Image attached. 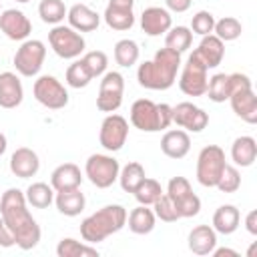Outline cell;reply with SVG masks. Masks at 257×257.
<instances>
[{"mask_svg": "<svg viewBox=\"0 0 257 257\" xmlns=\"http://www.w3.org/2000/svg\"><path fill=\"white\" fill-rule=\"evenodd\" d=\"M66 12H68V8L64 6L62 0H40V4H38L40 20L46 22V24H52V26L60 24L64 20Z\"/></svg>", "mask_w": 257, "mask_h": 257, "instance_id": "obj_33", "label": "cell"}, {"mask_svg": "<svg viewBox=\"0 0 257 257\" xmlns=\"http://www.w3.org/2000/svg\"><path fill=\"white\" fill-rule=\"evenodd\" d=\"M54 205H56L58 213H62L64 217H76L84 211L86 199L78 187V189H70V191H58L54 195Z\"/></svg>", "mask_w": 257, "mask_h": 257, "instance_id": "obj_24", "label": "cell"}, {"mask_svg": "<svg viewBox=\"0 0 257 257\" xmlns=\"http://www.w3.org/2000/svg\"><path fill=\"white\" fill-rule=\"evenodd\" d=\"M231 159L237 167H251L257 159V141L249 135L237 137L231 145Z\"/></svg>", "mask_w": 257, "mask_h": 257, "instance_id": "obj_25", "label": "cell"}, {"mask_svg": "<svg viewBox=\"0 0 257 257\" xmlns=\"http://www.w3.org/2000/svg\"><path fill=\"white\" fill-rule=\"evenodd\" d=\"M0 217L14 233L16 245L22 251H30L40 241V225L28 211L26 197L20 189L10 187L0 197Z\"/></svg>", "mask_w": 257, "mask_h": 257, "instance_id": "obj_1", "label": "cell"}, {"mask_svg": "<svg viewBox=\"0 0 257 257\" xmlns=\"http://www.w3.org/2000/svg\"><path fill=\"white\" fill-rule=\"evenodd\" d=\"M124 225H126V209L122 205H104L102 209H98L92 215H88L86 219H82L80 237L86 243L96 245V243L104 241L106 237L118 233Z\"/></svg>", "mask_w": 257, "mask_h": 257, "instance_id": "obj_3", "label": "cell"}, {"mask_svg": "<svg viewBox=\"0 0 257 257\" xmlns=\"http://www.w3.org/2000/svg\"><path fill=\"white\" fill-rule=\"evenodd\" d=\"M122 94H124V76L116 70L104 72L100 86H98V96H96V108L102 112H114L122 104Z\"/></svg>", "mask_w": 257, "mask_h": 257, "instance_id": "obj_11", "label": "cell"}, {"mask_svg": "<svg viewBox=\"0 0 257 257\" xmlns=\"http://www.w3.org/2000/svg\"><path fill=\"white\" fill-rule=\"evenodd\" d=\"M16 245V239H14V233L10 231V227L4 223V219L0 217V247L8 249V247H14Z\"/></svg>", "mask_w": 257, "mask_h": 257, "instance_id": "obj_45", "label": "cell"}, {"mask_svg": "<svg viewBox=\"0 0 257 257\" xmlns=\"http://www.w3.org/2000/svg\"><path fill=\"white\" fill-rule=\"evenodd\" d=\"M189 193H193L189 179H185V177H173V179L169 181V185H167V193H165V195L175 203V201L187 197Z\"/></svg>", "mask_w": 257, "mask_h": 257, "instance_id": "obj_44", "label": "cell"}, {"mask_svg": "<svg viewBox=\"0 0 257 257\" xmlns=\"http://www.w3.org/2000/svg\"><path fill=\"white\" fill-rule=\"evenodd\" d=\"M191 2H193V0H165V4H167V10H171V12H177V14H181V12H187V10L191 8Z\"/></svg>", "mask_w": 257, "mask_h": 257, "instance_id": "obj_46", "label": "cell"}, {"mask_svg": "<svg viewBox=\"0 0 257 257\" xmlns=\"http://www.w3.org/2000/svg\"><path fill=\"white\" fill-rule=\"evenodd\" d=\"M131 122L143 133H159L173 124V106L167 102H153L151 98H139L131 106Z\"/></svg>", "mask_w": 257, "mask_h": 257, "instance_id": "obj_4", "label": "cell"}, {"mask_svg": "<svg viewBox=\"0 0 257 257\" xmlns=\"http://www.w3.org/2000/svg\"><path fill=\"white\" fill-rule=\"evenodd\" d=\"M24 98V88L20 78L6 70L0 72V106L2 108H16Z\"/></svg>", "mask_w": 257, "mask_h": 257, "instance_id": "obj_21", "label": "cell"}, {"mask_svg": "<svg viewBox=\"0 0 257 257\" xmlns=\"http://www.w3.org/2000/svg\"><path fill=\"white\" fill-rule=\"evenodd\" d=\"M193 60H197L199 64H203L207 70L209 68H217L225 56V44L223 40H219L215 34H207L201 38L199 46L189 54Z\"/></svg>", "mask_w": 257, "mask_h": 257, "instance_id": "obj_16", "label": "cell"}, {"mask_svg": "<svg viewBox=\"0 0 257 257\" xmlns=\"http://www.w3.org/2000/svg\"><path fill=\"white\" fill-rule=\"evenodd\" d=\"M66 18H68V26L74 28L76 32H92L98 28L100 24V16L98 12H94L90 6L86 4H72L66 12Z\"/></svg>", "mask_w": 257, "mask_h": 257, "instance_id": "obj_19", "label": "cell"}, {"mask_svg": "<svg viewBox=\"0 0 257 257\" xmlns=\"http://www.w3.org/2000/svg\"><path fill=\"white\" fill-rule=\"evenodd\" d=\"M229 86H231L229 102H231L233 112L247 124H255L257 122V96L253 92L251 78L247 74L233 72L229 74Z\"/></svg>", "mask_w": 257, "mask_h": 257, "instance_id": "obj_5", "label": "cell"}, {"mask_svg": "<svg viewBox=\"0 0 257 257\" xmlns=\"http://www.w3.org/2000/svg\"><path fill=\"white\" fill-rule=\"evenodd\" d=\"M245 229L251 233V235H257V211L251 209L247 215H245Z\"/></svg>", "mask_w": 257, "mask_h": 257, "instance_id": "obj_47", "label": "cell"}, {"mask_svg": "<svg viewBox=\"0 0 257 257\" xmlns=\"http://www.w3.org/2000/svg\"><path fill=\"white\" fill-rule=\"evenodd\" d=\"M16 2H20V4H26V2H30V0H16Z\"/></svg>", "mask_w": 257, "mask_h": 257, "instance_id": "obj_50", "label": "cell"}, {"mask_svg": "<svg viewBox=\"0 0 257 257\" xmlns=\"http://www.w3.org/2000/svg\"><path fill=\"white\" fill-rule=\"evenodd\" d=\"M161 151L169 159H183L191 151V137L183 128H171L161 139Z\"/></svg>", "mask_w": 257, "mask_h": 257, "instance_id": "obj_20", "label": "cell"}, {"mask_svg": "<svg viewBox=\"0 0 257 257\" xmlns=\"http://www.w3.org/2000/svg\"><path fill=\"white\" fill-rule=\"evenodd\" d=\"M191 44H193V32L187 26H171L169 32L165 34V46L179 54L189 50Z\"/></svg>", "mask_w": 257, "mask_h": 257, "instance_id": "obj_32", "label": "cell"}, {"mask_svg": "<svg viewBox=\"0 0 257 257\" xmlns=\"http://www.w3.org/2000/svg\"><path fill=\"white\" fill-rule=\"evenodd\" d=\"M38 169H40V159L28 147H20L10 155V171H12L14 177L30 179L38 173Z\"/></svg>", "mask_w": 257, "mask_h": 257, "instance_id": "obj_18", "label": "cell"}, {"mask_svg": "<svg viewBox=\"0 0 257 257\" xmlns=\"http://www.w3.org/2000/svg\"><path fill=\"white\" fill-rule=\"evenodd\" d=\"M0 30L6 34V38L10 40H26L32 32V22L28 20V16L22 10L16 8H8L0 12Z\"/></svg>", "mask_w": 257, "mask_h": 257, "instance_id": "obj_15", "label": "cell"}, {"mask_svg": "<svg viewBox=\"0 0 257 257\" xmlns=\"http://www.w3.org/2000/svg\"><path fill=\"white\" fill-rule=\"evenodd\" d=\"M139 54H141L139 44L135 40H131V38H122V40H118L114 44V60L122 68H128V66L137 64Z\"/></svg>", "mask_w": 257, "mask_h": 257, "instance_id": "obj_34", "label": "cell"}, {"mask_svg": "<svg viewBox=\"0 0 257 257\" xmlns=\"http://www.w3.org/2000/svg\"><path fill=\"white\" fill-rule=\"evenodd\" d=\"M0 8H2V2H0Z\"/></svg>", "mask_w": 257, "mask_h": 257, "instance_id": "obj_51", "label": "cell"}, {"mask_svg": "<svg viewBox=\"0 0 257 257\" xmlns=\"http://www.w3.org/2000/svg\"><path fill=\"white\" fill-rule=\"evenodd\" d=\"M163 193H165V191H163V187H161V183H159L157 179L145 177L143 183L135 189L133 195H135V199H137L139 205H153Z\"/></svg>", "mask_w": 257, "mask_h": 257, "instance_id": "obj_37", "label": "cell"}, {"mask_svg": "<svg viewBox=\"0 0 257 257\" xmlns=\"http://www.w3.org/2000/svg\"><path fill=\"white\" fill-rule=\"evenodd\" d=\"M128 139V122L124 116L110 112L108 116H104L100 131H98V143L102 145L104 151L108 153H116L124 147Z\"/></svg>", "mask_w": 257, "mask_h": 257, "instance_id": "obj_12", "label": "cell"}, {"mask_svg": "<svg viewBox=\"0 0 257 257\" xmlns=\"http://www.w3.org/2000/svg\"><path fill=\"white\" fill-rule=\"evenodd\" d=\"M173 205H175V209H177V213H179L181 219L195 217V215H199V211H201V199H199L195 193H189L187 197L175 201Z\"/></svg>", "mask_w": 257, "mask_h": 257, "instance_id": "obj_43", "label": "cell"}, {"mask_svg": "<svg viewBox=\"0 0 257 257\" xmlns=\"http://www.w3.org/2000/svg\"><path fill=\"white\" fill-rule=\"evenodd\" d=\"M24 197H26V203L30 207H34V209H46V207H50L54 203V189H52V185L38 181V183L28 185Z\"/></svg>", "mask_w": 257, "mask_h": 257, "instance_id": "obj_28", "label": "cell"}, {"mask_svg": "<svg viewBox=\"0 0 257 257\" xmlns=\"http://www.w3.org/2000/svg\"><path fill=\"white\" fill-rule=\"evenodd\" d=\"M50 185H52L54 193L78 189L82 185V173H80L78 165H74V163H62V165H58L52 171V175H50Z\"/></svg>", "mask_w": 257, "mask_h": 257, "instance_id": "obj_22", "label": "cell"}, {"mask_svg": "<svg viewBox=\"0 0 257 257\" xmlns=\"http://www.w3.org/2000/svg\"><path fill=\"white\" fill-rule=\"evenodd\" d=\"M102 18H104V22H106L108 28L118 30V32L131 30L133 24H135L133 8H116V6H108V4H106Z\"/></svg>", "mask_w": 257, "mask_h": 257, "instance_id": "obj_29", "label": "cell"}, {"mask_svg": "<svg viewBox=\"0 0 257 257\" xmlns=\"http://www.w3.org/2000/svg\"><path fill=\"white\" fill-rule=\"evenodd\" d=\"M82 62L86 64L88 72L92 74V78H98L106 72V66H108V56L102 52V50H90L82 56Z\"/></svg>", "mask_w": 257, "mask_h": 257, "instance_id": "obj_40", "label": "cell"}, {"mask_svg": "<svg viewBox=\"0 0 257 257\" xmlns=\"http://www.w3.org/2000/svg\"><path fill=\"white\" fill-rule=\"evenodd\" d=\"M207 72L209 70L203 64H199L197 60L189 56L179 76V88L187 96H203L207 92V82H209Z\"/></svg>", "mask_w": 257, "mask_h": 257, "instance_id": "obj_13", "label": "cell"}, {"mask_svg": "<svg viewBox=\"0 0 257 257\" xmlns=\"http://www.w3.org/2000/svg\"><path fill=\"white\" fill-rule=\"evenodd\" d=\"M213 26H215V16L209 10H199L191 18V32H195L199 36L213 34Z\"/></svg>", "mask_w": 257, "mask_h": 257, "instance_id": "obj_42", "label": "cell"}, {"mask_svg": "<svg viewBox=\"0 0 257 257\" xmlns=\"http://www.w3.org/2000/svg\"><path fill=\"white\" fill-rule=\"evenodd\" d=\"M126 223H128L131 233H135V235H149L155 229L157 217H155L153 209H149V205H139L137 209H133L126 215Z\"/></svg>", "mask_w": 257, "mask_h": 257, "instance_id": "obj_27", "label": "cell"}, {"mask_svg": "<svg viewBox=\"0 0 257 257\" xmlns=\"http://www.w3.org/2000/svg\"><path fill=\"white\" fill-rule=\"evenodd\" d=\"M243 32V26L237 18L233 16H223L221 20H215V26H213V34L223 40V42H231V40H237Z\"/></svg>", "mask_w": 257, "mask_h": 257, "instance_id": "obj_35", "label": "cell"}, {"mask_svg": "<svg viewBox=\"0 0 257 257\" xmlns=\"http://www.w3.org/2000/svg\"><path fill=\"white\" fill-rule=\"evenodd\" d=\"M32 92H34V98L50 108V110H60L68 104V90L64 88V84L52 76V74H42L34 80V86H32Z\"/></svg>", "mask_w": 257, "mask_h": 257, "instance_id": "obj_10", "label": "cell"}, {"mask_svg": "<svg viewBox=\"0 0 257 257\" xmlns=\"http://www.w3.org/2000/svg\"><path fill=\"white\" fill-rule=\"evenodd\" d=\"M173 122L187 133H201L209 124V114L201 106L185 100L173 106Z\"/></svg>", "mask_w": 257, "mask_h": 257, "instance_id": "obj_14", "label": "cell"}, {"mask_svg": "<svg viewBox=\"0 0 257 257\" xmlns=\"http://www.w3.org/2000/svg\"><path fill=\"white\" fill-rule=\"evenodd\" d=\"M44 56H46V46H44L42 40H36V38L22 40V44L18 46V50L14 54L16 72L22 74V76H28V78L36 76L42 68Z\"/></svg>", "mask_w": 257, "mask_h": 257, "instance_id": "obj_9", "label": "cell"}, {"mask_svg": "<svg viewBox=\"0 0 257 257\" xmlns=\"http://www.w3.org/2000/svg\"><path fill=\"white\" fill-rule=\"evenodd\" d=\"M145 177H147V175H145V167H143L141 163H137V161H131V163H126V165L118 171L120 189H122L124 193H135V189L143 183Z\"/></svg>", "mask_w": 257, "mask_h": 257, "instance_id": "obj_31", "label": "cell"}, {"mask_svg": "<svg viewBox=\"0 0 257 257\" xmlns=\"http://www.w3.org/2000/svg\"><path fill=\"white\" fill-rule=\"evenodd\" d=\"M241 223V213L235 205H221L215 213H213V229L221 235H231L237 231Z\"/></svg>", "mask_w": 257, "mask_h": 257, "instance_id": "obj_26", "label": "cell"}, {"mask_svg": "<svg viewBox=\"0 0 257 257\" xmlns=\"http://www.w3.org/2000/svg\"><path fill=\"white\" fill-rule=\"evenodd\" d=\"M229 92H231L229 74L217 72V74H213L209 78L207 92H205V94H209V100H213V102H225V100H229Z\"/></svg>", "mask_w": 257, "mask_h": 257, "instance_id": "obj_36", "label": "cell"}, {"mask_svg": "<svg viewBox=\"0 0 257 257\" xmlns=\"http://www.w3.org/2000/svg\"><path fill=\"white\" fill-rule=\"evenodd\" d=\"M48 42H50V48L54 50V54L64 58V60L78 58L84 52V46H86L82 34L76 32L74 28H70V26H64V24H56L48 32Z\"/></svg>", "mask_w": 257, "mask_h": 257, "instance_id": "obj_7", "label": "cell"}, {"mask_svg": "<svg viewBox=\"0 0 257 257\" xmlns=\"http://www.w3.org/2000/svg\"><path fill=\"white\" fill-rule=\"evenodd\" d=\"M225 151L217 145H207L201 149L199 157H197V181L203 187H215L223 169H225Z\"/></svg>", "mask_w": 257, "mask_h": 257, "instance_id": "obj_6", "label": "cell"}, {"mask_svg": "<svg viewBox=\"0 0 257 257\" xmlns=\"http://www.w3.org/2000/svg\"><path fill=\"white\" fill-rule=\"evenodd\" d=\"M153 213H155L157 219H161L165 223H175L177 219H181L179 213H177V209H175V205H173V201L165 193L153 203Z\"/></svg>", "mask_w": 257, "mask_h": 257, "instance_id": "obj_41", "label": "cell"}, {"mask_svg": "<svg viewBox=\"0 0 257 257\" xmlns=\"http://www.w3.org/2000/svg\"><path fill=\"white\" fill-rule=\"evenodd\" d=\"M6 147H8V141H6V135L0 133V157L6 153Z\"/></svg>", "mask_w": 257, "mask_h": 257, "instance_id": "obj_49", "label": "cell"}, {"mask_svg": "<svg viewBox=\"0 0 257 257\" xmlns=\"http://www.w3.org/2000/svg\"><path fill=\"white\" fill-rule=\"evenodd\" d=\"M181 68V54L171 48H159L153 60H145L137 68V80L149 90H167L175 84Z\"/></svg>", "mask_w": 257, "mask_h": 257, "instance_id": "obj_2", "label": "cell"}, {"mask_svg": "<svg viewBox=\"0 0 257 257\" xmlns=\"http://www.w3.org/2000/svg\"><path fill=\"white\" fill-rule=\"evenodd\" d=\"M171 26H173V16L163 6H149L141 14V28L147 36L155 38V36L167 34Z\"/></svg>", "mask_w": 257, "mask_h": 257, "instance_id": "obj_17", "label": "cell"}, {"mask_svg": "<svg viewBox=\"0 0 257 257\" xmlns=\"http://www.w3.org/2000/svg\"><path fill=\"white\" fill-rule=\"evenodd\" d=\"M215 187L221 193H235L241 187V173H239V169L233 167V165H225V169H223V173H221V177H219Z\"/></svg>", "mask_w": 257, "mask_h": 257, "instance_id": "obj_39", "label": "cell"}, {"mask_svg": "<svg viewBox=\"0 0 257 257\" xmlns=\"http://www.w3.org/2000/svg\"><path fill=\"white\" fill-rule=\"evenodd\" d=\"M189 249L195 255H211L217 247V231L211 225H197L189 233Z\"/></svg>", "mask_w": 257, "mask_h": 257, "instance_id": "obj_23", "label": "cell"}, {"mask_svg": "<svg viewBox=\"0 0 257 257\" xmlns=\"http://www.w3.org/2000/svg\"><path fill=\"white\" fill-rule=\"evenodd\" d=\"M213 257H225V255H229V257H239V253L235 251V249H229V247H221V249H213V253H211Z\"/></svg>", "mask_w": 257, "mask_h": 257, "instance_id": "obj_48", "label": "cell"}, {"mask_svg": "<svg viewBox=\"0 0 257 257\" xmlns=\"http://www.w3.org/2000/svg\"><path fill=\"white\" fill-rule=\"evenodd\" d=\"M118 171L120 165L110 155L94 153L84 163V175L96 189H108L114 181H118Z\"/></svg>", "mask_w": 257, "mask_h": 257, "instance_id": "obj_8", "label": "cell"}, {"mask_svg": "<svg viewBox=\"0 0 257 257\" xmlns=\"http://www.w3.org/2000/svg\"><path fill=\"white\" fill-rule=\"evenodd\" d=\"M56 255L58 257H98V249L86 241L80 243L72 237H64L56 245Z\"/></svg>", "mask_w": 257, "mask_h": 257, "instance_id": "obj_30", "label": "cell"}, {"mask_svg": "<svg viewBox=\"0 0 257 257\" xmlns=\"http://www.w3.org/2000/svg\"><path fill=\"white\" fill-rule=\"evenodd\" d=\"M64 78H66V84H68V86H72V88H84V86L90 84L92 74L88 72V68H86V64L82 62V58H78V60H74V62L66 68Z\"/></svg>", "mask_w": 257, "mask_h": 257, "instance_id": "obj_38", "label": "cell"}]
</instances>
